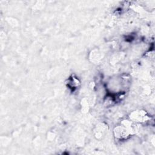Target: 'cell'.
<instances>
[{"mask_svg": "<svg viewBox=\"0 0 155 155\" xmlns=\"http://www.w3.org/2000/svg\"><path fill=\"white\" fill-rule=\"evenodd\" d=\"M132 132V128L129 125L128 122L126 124H123L122 125H119L116 127L114 130L115 136L120 140L127 139L130 136Z\"/></svg>", "mask_w": 155, "mask_h": 155, "instance_id": "1", "label": "cell"}, {"mask_svg": "<svg viewBox=\"0 0 155 155\" xmlns=\"http://www.w3.org/2000/svg\"><path fill=\"white\" fill-rule=\"evenodd\" d=\"M130 118L131 120H134L135 122H142L147 120V116H146V113H145V112L139 111L132 113Z\"/></svg>", "mask_w": 155, "mask_h": 155, "instance_id": "2", "label": "cell"}]
</instances>
